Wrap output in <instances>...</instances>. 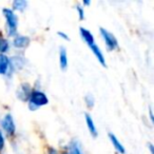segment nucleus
I'll use <instances>...</instances> for the list:
<instances>
[{
  "instance_id": "f257e3e1",
  "label": "nucleus",
  "mask_w": 154,
  "mask_h": 154,
  "mask_svg": "<svg viewBox=\"0 0 154 154\" xmlns=\"http://www.w3.org/2000/svg\"><path fill=\"white\" fill-rule=\"evenodd\" d=\"M2 13L5 17L7 21V31L9 36H15L17 34V26H18V18L13 10L11 9H3Z\"/></svg>"
},
{
  "instance_id": "f03ea898",
  "label": "nucleus",
  "mask_w": 154,
  "mask_h": 154,
  "mask_svg": "<svg viewBox=\"0 0 154 154\" xmlns=\"http://www.w3.org/2000/svg\"><path fill=\"white\" fill-rule=\"evenodd\" d=\"M29 103H30V108L32 110H36L37 108L42 107V106L47 105L49 103L47 95L41 91H32L31 96L29 98Z\"/></svg>"
},
{
  "instance_id": "7ed1b4c3",
  "label": "nucleus",
  "mask_w": 154,
  "mask_h": 154,
  "mask_svg": "<svg viewBox=\"0 0 154 154\" xmlns=\"http://www.w3.org/2000/svg\"><path fill=\"white\" fill-rule=\"evenodd\" d=\"M99 31H100V35H101V37H103V41H105L106 45H107L108 50L113 51V50L117 49L118 41H117V39L115 38V36H114L112 33H110L109 31L106 30V29L100 28Z\"/></svg>"
},
{
  "instance_id": "20e7f679",
  "label": "nucleus",
  "mask_w": 154,
  "mask_h": 154,
  "mask_svg": "<svg viewBox=\"0 0 154 154\" xmlns=\"http://www.w3.org/2000/svg\"><path fill=\"white\" fill-rule=\"evenodd\" d=\"M2 128L8 134L10 135H13L16 131V127H15V122H14V119H13V116L11 114H7L5 116V118L2 119Z\"/></svg>"
},
{
  "instance_id": "39448f33",
  "label": "nucleus",
  "mask_w": 154,
  "mask_h": 154,
  "mask_svg": "<svg viewBox=\"0 0 154 154\" xmlns=\"http://www.w3.org/2000/svg\"><path fill=\"white\" fill-rule=\"evenodd\" d=\"M13 45L17 49H23L30 45V38L23 35H17L13 40Z\"/></svg>"
},
{
  "instance_id": "423d86ee",
  "label": "nucleus",
  "mask_w": 154,
  "mask_h": 154,
  "mask_svg": "<svg viewBox=\"0 0 154 154\" xmlns=\"http://www.w3.org/2000/svg\"><path fill=\"white\" fill-rule=\"evenodd\" d=\"M90 49L92 50V53L95 55V57L97 58V60L99 61V63L103 66H107V63H106V59H105V56H103V52L101 50L99 49V47L96 45V43H93V45H90Z\"/></svg>"
},
{
  "instance_id": "0eeeda50",
  "label": "nucleus",
  "mask_w": 154,
  "mask_h": 154,
  "mask_svg": "<svg viewBox=\"0 0 154 154\" xmlns=\"http://www.w3.org/2000/svg\"><path fill=\"white\" fill-rule=\"evenodd\" d=\"M108 136H109L110 141L112 143L113 147L115 148V150L118 152V153H122V154H125V153H126V149H125V147L122 146V143H120L119 140H118V138L115 136V135L113 134V133L110 132L109 134H108Z\"/></svg>"
},
{
  "instance_id": "6e6552de",
  "label": "nucleus",
  "mask_w": 154,
  "mask_h": 154,
  "mask_svg": "<svg viewBox=\"0 0 154 154\" xmlns=\"http://www.w3.org/2000/svg\"><path fill=\"white\" fill-rule=\"evenodd\" d=\"M59 66L61 70H66L68 68V54L64 47H61L59 50Z\"/></svg>"
},
{
  "instance_id": "1a4fd4ad",
  "label": "nucleus",
  "mask_w": 154,
  "mask_h": 154,
  "mask_svg": "<svg viewBox=\"0 0 154 154\" xmlns=\"http://www.w3.org/2000/svg\"><path fill=\"white\" fill-rule=\"evenodd\" d=\"M79 31H80V35H82V39H84L85 42H86L89 47H90L91 45H93V43H95L94 36H93V34L90 32V31L87 30V29H85V28H80Z\"/></svg>"
},
{
  "instance_id": "9d476101",
  "label": "nucleus",
  "mask_w": 154,
  "mask_h": 154,
  "mask_svg": "<svg viewBox=\"0 0 154 154\" xmlns=\"http://www.w3.org/2000/svg\"><path fill=\"white\" fill-rule=\"evenodd\" d=\"M10 68V59L5 54H0V75H5Z\"/></svg>"
},
{
  "instance_id": "9b49d317",
  "label": "nucleus",
  "mask_w": 154,
  "mask_h": 154,
  "mask_svg": "<svg viewBox=\"0 0 154 154\" xmlns=\"http://www.w3.org/2000/svg\"><path fill=\"white\" fill-rule=\"evenodd\" d=\"M85 118H86V124H87V127H88L89 131H90V133L92 134L93 137H96L97 136V129H96V126H95L94 122H93L92 117H91L90 114H85Z\"/></svg>"
},
{
  "instance_id": "f8f14e48",
  "label": "nucleus",
  "mask_w": 154,
  "mask_h": 154,
  "mask_svg": "<svg viewBox=\"0 0 154 154\" xmlns=\"http://www.w3.org/2000/svg\"><path fill=\"white\" fill-rule=\"evenodd\" d=\"M31 93H32V91H31L30 87H29L26 84H22V86L20 87V90L18 91V97L21 99L22 95H24V96H23V100H26V99L30 98Z\"/></svg>"
},
{
  "instance_id": "ddd939ff",
  "label": "nucleus",
  "mask_w": 154,
  "mask_h": 154,
  "mask_svg": "<svg viewBox=\"0 0 154 154\" xmlns=\"http://www.w3.org/2000/svg\"><path fill=\"white\" fill-rule=\"evenodd\" d=\"M68 154H84L82 150L80 148V145L78 141L73 140L71 141V143L69 145V151L66 152Z\"/></svg>"
},
{
  "instance_id": "4468645a",
  "label": "nucleus",
  "mask_w": 154,
  "mask_h": 154,
  "mask_svg": "<svg viewBox=\"0 0 154 154\" xmlns=\"http://www.w3.org/2000/svg\"><path fill=\"white\" fill-rule=\"evenodd\" d=\"M28 7V2L24 0H16L13 2V9L16 11H24Z\"/></svg>"
},
{
  "instance_id": "2eb2a0df",
  "label": "nucleus",
  "mask_w": 154,
  "mask_h": 154,
  "mask_svg": "<svg viewBox=\"0 0 154 154\" xmlns=\"http://www.w3.org/2000/svg\"><path fill=\"white\" fill-rule=\"evenodd\" d=\"M9 50V42L5 38L0 37V54H3Z\"/></svg>"
},
{
  "instance_id": "dca6fc26",
  "label": "nucleus",
  "mask_w": 154,
  "mask_h": 154,
  "mask_svg": "<svg viewBox=\"0 0 154 154\" xmlns=\"http://www.w3.org/2000/svg\"><path fill=\"white\" fill-rule=\"evenodd\" d=\"M77 13H78V17H79L80 20L85 19V12H84V8L80 7V5H77Z\"/></svg>"
},
{
  "instance_id": "f3484780",
  "label": "nucleus",
  "mask_w": 154,
  "mask_h": 154,
  "mask_svg": "<svg viewBox=\"0 0 154 154\" xmlns=\"http://www.w3.org/2000/svg\"><path fill=\"white\" fill-rule=\"evenodd\" d=\"M86 103H87V105H88V107L92 108L93 106H94V103H95L93 96H91V95H88V96L86 97Z\"/></svg>"
},
{
  "instance_id": "a211bd4d",
  "label": "nucleus",
  "mask_w": 154,
  "mask_h": 154,
  "mask_svg": "<svg viewBox=\"0 0 154 154\" xmlns=\"http://www.w3.org/2000/svg\"><path fill=\"white\" fill-rule=\"evenodd\" d=\"M3 148H5V137L2 135V132L0 131V151H2Z\"/></svg>"
},
{
  "instance_id": "6ab92c4d",
  "label": "nucleus",
  "mask_w": 154,
  "mask_h": 154,
  "mask_svg": "<svg viewBox=\"0 0 154 154\" xmlns=\"http://www.w3.org/2000/svg\"><path fill=\"white\" fill-rule=\"evenodd\" d=\"M58 35H59L60 37H62V38H64V39H66V40H68L69 39V37L66 36V34H64V33H62V32H58Z\"/></svg>"
},
{
  "instance_id": "aec40b11",
  "label": "nucleus",
  "mask_w": 154,
  "mask_h": 154,
  "mask_svg": "<svg viewBox=\"0 0 154 154\" xmlns=\"http://www.w3.org/2000/svg\"><path fill=\"white\" fill-rule=\"evenodd\" d=\"M149 114H150V119H151V122H154V117H153V113H152V109H151V108L149 109Z\"/></svg>"
},
{
  "instance_id": "412c9836",
  "label": "nucleus",
  "mask_w": 154,
  "mask_h": 154,
  "mask_svg": "<svg viewBox=\"0 0 154 154\" xmlns=\"http://www.w3.org/2000/svg\"><path fill=\"white\" fill-rule=\"evenodd\" d=\"M149 149H150L151 154H154V148H153V145H152V143H150V145H149Z\"/></svg>"
},
{
  "instance_id": "4be33fe9",
  "label": "nucleus",
  "mask_w": 154,
  "mask_h": 154,
  "mask_svg": "<svg viewBox=\"0 0 154 154\" xmlns=\"http://www.w3.org/2000/svg\"><path fill=\"white\" fill-rule=\"evenodd\" d=\"M90 3H91L90 1H84V5H89Z\"/></svg>"
},
{
  "instance_id": "5701e85b",
  "label": "nucleus",
  "mask_w": 154,
  "mask_h": 154,
  "mask_svg": "<svg viewBox=\"0 0 154 154\" xmlns=\"http://www.w3.org/2000/svg\"><path fill=\"white\" fill-rule=\"evenodd\" d=\"M63 154H68V153H66H66H63Z\"/></svg>"
}]
</instances>
